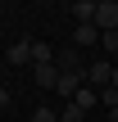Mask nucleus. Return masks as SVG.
<instances>
[{
  "mask_svg": "<svg viewBox=\"0 0 118 122\" xmlns=\"http://www.w3.org/2000/svg\"><path fill=\"white\" fill-rule=\"evenodd\" d=\"M55 68H59V72H77V77H86V63H82L77 45H64V50H55Z\"/></svg>",
  "mask_w": 118,
  "mask_h": 122,
  "instance_id": "obj_1",
  "label": "nucleus"
},
{
  "mask_svg": "<svg viewBox=\"0 0 118 122\" xmlns=\"http://www.w3.org/2000/svg\"><path fill=\"white\" fill-rule=\"evenodd\" d=\"M96 27H100V36L118 32V0H96Z\"/></svg>",
  "mask_w": 118,
  "mask_h": 122,
  "instance_id": "obj_2",
  "label": "nucleus"
},
{
  "mask_svg": "<svg viewBox=\"0 0 118 122\" xmlns=\"http://www.w3.org/2000/svg\"><path fill=\"white\" fill-rule=\"evenodd\" d=\"M86 81H91L96 91L114 86V63H109V59H96V63H86Z\"/></svg>",
  "mask_w": 118,
  "mask_h": 122,
  "instance_id": "obj_3",
  "label": "nucleus"
},
{
  "mask_svg": "<svg viewBox=\"0 0 118 122\" xmlns=\"http://www.w3.org/2000/svg\"><path fill=\"white\" fill-rule=\"evenodd\" d=\"M32 81H36L41 91H55V86H59V68H55V63H32Z\"/></svg>",
  "mask_w": 118,
  "mask_h": 122,
  "instance_id": "obj_4",
  "label": "nucleus"
},
{
  "mask_svg": "<svg viewBox=\"0 0 118 122\" xmlns=\"http://www.w3.org/2000/svg\"><path fill=\"white\" fill-rule=\"evenodd\" d=\"M68 18L82 27V23H96V0H73L68 5Z\"/></svg>",
  "mask_w": 118,
  "mask_h": 122,
  "instance_id": "obj_5",
  "label": "nucleus"
},
{
  "mask_svg": "<svg viewBox=\"0 0 118 122\" xmlns=\"http://www.w3.org/2000/svg\"><path fill=\"white\" fill-rule=\"evenodd\" d=\"M73 45H82V50H86V45H100V27H96V23L73 27Z\"/></svg>",
  "mask_w": 118,
  "mask_h": 122,
  "instance_id": "obj_6",
  "label": "nucleus"
},
{
  "mask_svg": "<svg viewBox=\"0 0 118 122\" xmlns=\"http://www.w3.org/2000/svg\"><path fill=\"white\" fill-rule=\"evenodd\" d=\"M5 59H9L14 68H23V63H32V41H14V45L5 50Z\"/></svg>",
  "mask_w": 118,
  "mask_h": 122,
  "instance_id": "obj_7",
  "label": "nucleus"
},
{
  "mask_svg": "<svg viewBox=\"0 0 118 122\" xmlns=\"http://www.w3.org/2000/svg\"><path fill=\"white\" fill-rule=\"evenodd\" d=\"M82 81H86V77H77V72H59V86H55V91H59L64 100H73V95L82 91Z\"/></svg>",
  "mask_w": 118,
  "mask_h": 122,
  "instance_id": "obj_8",
  "label": "nucleus"
},
{
  "mask_svg": "<svg viewBox=\"0 0 118 122\" xmlns=\"http://www.w3.org/2000/svg\"><path fill=\"white\" fill-rule=\"evenodd\" d=\"M73 104H77V109L86 113V109H96V104H100V91H91V86H82V91L73 95Z\"/></svg>",
  "mask_w": 118,
  "mask_h": 122,
  "instance_id": "obj_9",
  "label": "nucleus"
},
{
  "mask_svg": "<svg viewBox=\"0 0 118 122\" xmlns=\"http://www.w3.org/2000/svg\"><path fill=\"white\" fill-rule=\"evenodd\" d=\"M32 63H55V45H45V41H32Z\"/></svg>",
  "mask_w": 118,
  "mask_h": 122,
  "instance_id": "obj_10",
  "label": "nucleus"
},
{
  "mask_svg": "<svg viewBox=\"0 0 118 122\" xmlns=\"http://www.w3.org/2000/svg\"><path fill=\"white\" fill-rule=\"evenodd\" d=\"M100 104H105V109H118V86H105V91H100Z\"/></svg>",
  "mask_w": 118,
  "mask_h": 122,
  "instance_id": "obj_11",
  "label": "nucleus"
},
{
  "mask_svg": "<svg viewBox=\"0 0 118 122\" xmlns=\"http://www.w3.org/2000/svg\"><path fill=\"white\" fill-rule=\"evenodd\" d=\"M86 118V113H82V109H77V104H73V100H68V109H64V113H59V122H82Z\"/></svg>",
  "mask_w": 118,
  "mask_h": 122,
  "instance_id": "obj_12",
  "label": "nucleus"
},
{
  "mask_svg": "<svg viewBox=\"0 0 118 122\" xmlns=\"http://www.w3.org/2000/svg\"><path fill=\"white\" fill-rule=\"evenodd\" d=\"M32 122H59V118H55L50 109H32Z\"/></svg>",
  "mask_w": 118,
  "mask_h": 122,
  "instance_id": "obj_13",
  "label": "nucleus"
},
{
  "mask_svg": "<svg viewBox=\"0 0 118 122\" xmlns=\"http://www.w3.org/2000/svg\"><path fill=\"white\" fill-rule=\"evenodd\" d=\"M100 45H105V50H118V32H105V36H100Z\"/></svg>",
  "mask_w": 118,
  "mask_h": 122,
  "instance_id": "obj_14",
  "label": "nucleus"
},
{
  "mask_svg": "<svg viewBox=\"0 0 118 122\" xmlns=\"http://www.w3.org/2000/svg\"><path fill=\"white\" fill-rule=\"evenodd\" d=\"M9 104H14V95H9V91L0 86V109H9Z\"/></svg>",
  "mask_w": 118,
  "mask_h": 122,
  "instance_id": "obj_15",
  "label": "nucleus"
},
{
  "mask_svg": "<svg viewBox=\"0 0 118 122\" xmlns=\"http://www.w3.org/2000/svg\"><path fill=\"white\" fill-rule=\"evenodd\" d=\"M105 122H118V109H109V118H105Z\"/></svg>",
  "mask_w": 118,
  "mask_h": 122,
  "instance_id": "obj_16",
  "label": "nucleus"
},
{
  "mask_svg": "<svg viewBox=\"0 0 118 122\" xmlns=\"http://www.w3.org/2000/svg\"><path fill=\"white\" fill-rule=\"evenodd\" d=\"M114 86H118V63H114Z\"/></svg>",
  "mask_w": 118,
  "mask_h": 122,
  "instance_id": "obj_17",
  "label": "nucleus"
}]
</instances>
